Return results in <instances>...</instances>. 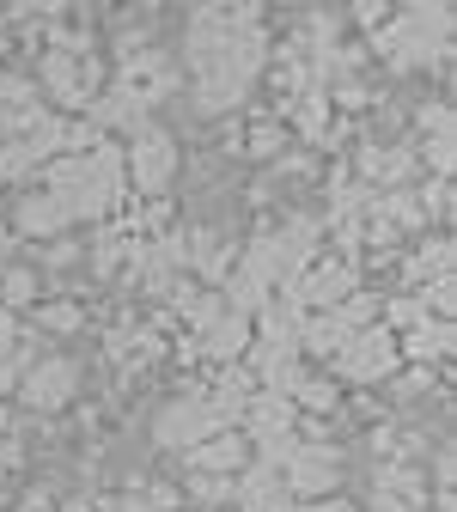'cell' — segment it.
<instances>
[{"label":"cell","mask_w":457,"mask_h":512,"mask_svg":"<svg viewBox=\"0 0 457 512\" xmlns=\"http://www.w3.org/2000/svg\"><path fill=\"white\" fill-rule=\"evenodd\" d=\"M183 55L195 68V110H202V116L238 110L250 98L256 74H263V61H269L263 13H256V7H195Z\"/></svg>","instance_id":"1"},{"label":"cell","mask_w":457,"mask_h":512,"mask_svg":"<svg viewBox=\"0 0 457 512\" xmlns=\"http://www.w3.org/2000/svg\"><path fill=\"white\" fill-rule=\"evenodd\" d=\"M49 196L68 214V226L74 220H104L122 202V153L110 141H98L86 153H61L49 165Z\"/></svg>","instance_id":"2"},{"label":"cell","mask_w":457,"mask_h":512,"mask_svg":"<svg viewBox=\"0 0 457 512\" xmlns=\"http://www.w3.org/2000/svg\"><path fill=\"white\" fill-rule=\"evenodd\" d=\"M250 397H226V391H202V397H171L159 415H153V439L165 452H195L202 439L226 433L238 415H244Z\"/></svg>","instance_id":"3"},{"label":"cell","mask_w":457,"mask_h":512,"mask_svg":"<svg viewBox=\"0 0 457 512\" xmlns=\"http://www.w3.org/2000/svg\"><path fill=\"white\" fill-rule=\"evenodd\" d=\"M445 49H451V7H439V0L403 7L378 31V55L390 61V68H421V61H439Z\"/></svg>","instance_id":"4"},{"label":"cell","mask_w":457,"mask_h":512,"mask_svg":"<svg viewBox=\"0 0 457 512\" xmlns=\"http://www.w3.org/2000/svg\"><path fill=\"white\" fill-rule=\"evenodd\" d=\"M37 92H49L55 104H92L98 98V80H104V61L92 55L86 37H55V49L43 55L37 68Z\"/></svg>","instance_id":"5"},{"label":"cell","mask_w":457,"mask_h":512,"mask_svg":"<svg viewBox=\"0 0 457 512\" xmlns=\"http://www.w3.org/2000/svg\"><path fill=\"white\" fill-rule=\"evenodd\" d=\"M122 177H135V189L141 196H159V189L177 177V141L165 135V128H135V141H128V153H122Z\"/></svg>","instance_id":"6"},{"label":"cell","mask_w":457,"mask_h":512,"mask_svg":"<svg viewBox=\"0 0 457 512\" xmlns=\"http://www.w3.org/2000/svg\"><path fill=\"white\" fill-rule=\"evenodd\" d=\"M74 391H80V360H68V354H43L19 378V403L25 409H68Z\"/></svg>","instance_id":"7"},{"label":"cell","mask_w":457,"mask_h":512,"mask_svg":"<svg viewBox=\"0 0 457 512\" xmlns=\"http://www.w3.org/2000/svg\"><path fill=\"white\" fill-rule=\"evenodd\" d=\"M287 299L305 311V305H323L336 311L342 299H354V263H342V256H323V263H305L293 281H287Z\"/></svg>","instance_id":"8"},{"label":"cell","mask_w":457,"mask_h":512,"mask_svg":"<svg viewBox=\"0 0 457 512\" xmlns=\"http://www.w3.org/2000/svg\"><path fill=\"white\" fill-rule=\"evenodd\" d=\"M397 336H390V330H354L348 336V348L336 354V366H342V378H354V384H378V378H390V372H397Z\"/></svg>","instance_id":"9"},{"label":"cell","mask_w":457,"mask_h":512,"mask_svg":"<svg viewBox=\"0 0 457 512\" xmlns=\"http://www.w3.org/2000/svg\"><path fill=\"white\" fill-rule=\"evenodd\" d=\"M336 482H342V458H336V445H299V452L287 458V470H281L287 500H293V494L330 500V494H336Z\"/></svg>","instance_id":"10"},{"label":"cell","mask_w":457,"mask_h":512,"mask_svg":"<svg viewBox=\"0 0 457 512\" xmlns=\"http://www.w3.org/2000/svg\"><path fill=\"white\" fill-rule=\"evenodd\" d=\"M37 116H43L37 80H25V74H0V141H19Z\"/></svg>","instance_id":"11"},{"label":"cell","mask_w":457,"mask_h":512,"mask_svg":"<svg viewBox=\"0 0 457 512\" xmlns=\"http://www.w3.org/2000/svg\"><path fill=\"white\" fill-rule=\"evenodd\" d=\"M189 470H202V476H238V470H250V439L244 433H214V439H202L189 452Z\"/></svg>","instance_id":"12"},{"label":"cell","mask_w":457,"mask_h":512,"mask_svg":"<svg viewBox=\"0 0 457 512\" xmlns=\"http://www.w3.org/2000/svg\"><path fill=\"white\" fill-rule=\"evenodd\" d=\"M354 171L366 189H403V177L415 171V147H360Z\"/></svg>","instance_id":"13"},{"label":"cell","mask_w":457,"mask_h":512,"mask_svg":"<svg viewBox=\"0 0 457 512\" xmlns=\"http://www.w3.org/2000/svg\"><path fill=\"white\" fill-rule=\"evenodd\" d=\"M244 348H250V317H238V311H220L208 330H195V354H208L214 366H232Z\"/></svg>","instance_id":"14"},{"label":"cell","mask_w":457,"mask_h":512,"mask_svg":"<svg viewBox=\"0 0 457 512\" xmlns=\"http://www.w3.org/2000/svg\"><path fill=\"white\" fill-rule=\"evenodd\" d=\"M293 421H299V409H293L287 397H275V391H256V397L244 403V427H250V445H263V439H287V433H299Z\"/></svg>","instance_id":"15"},{"label":"cell","mask_w":457,"mask_h":512,"mask_svg":"<svg viewBox=\"0 0 457 512\" xmlns=\"http://www.w3.org/2000/svg\"><path fill=\"white\" fill-rule=\"evenodd\" d=\"M232 494H238V506H244V512H293V500H287L281 476H275V470H263V464H250V470H238Z\"/></svg>","instance_id":"16"},{"label":"cell","mask_w":457,"mask_h":512,"mask_svg":"<svg viewBox=\"0 0 457 512\" xmlns=\"http://www.w3.org/2000/svg\"><path fill=\"white\" fill-rule=\"evenodd\" d=\"M13 232H25V238H61V232H68V214L55 208L49 189H31V196L13 202Z\"/></svg>","instance_id":"17"},{"label":"cell","mask_w":457,"mask_h":512,"mask_svg":"<svg viewBox=\"0 0 457 512\" xmlns=\"http://www.w3.org/2000/svg\"><path fill=\"white\" fill-rule=\"evenodd\" d=\"M86 110H92V128H147V110L128 98V92H116V86H110V92H98Z\"/></svg>","instance_id":"18"},{"label":"cell","mask_w":457,"mask_h":512,"mask_svg":"<svg viewBox=\"0 0 457 512\" xmlns=\"http://www.w3.org/2000/svg\"><path fill=\"white\" fill-rule=\"evenodd\" d=\"M177 311L189 317L195 330H208L214 317L226 311V299H220V287H202V281H183V287H177Z\"/></svg>","instance_id":"19"},{"label":"cell","mask_w":457,"mask_h":512,"mask_svg":"<svg viewBox=\"0 0 457 512\" xmlns=\"http://www.w3.org/2000/svg\"><path fill=\"white\" fill-rule=\"evenodd\" d=\"M439 275H451V238H427L415 263H403V281H409V287H427V281H439Z\"/></svg>","instance_id":"20"},{"label":"cell","mask_w":457,"mask_h":512,"mask_svg":"<svg viewBox=\"0 0 457 512\" xmlns=\"http://www.w3.org/2000/svg\"><path fill=\"white\" fill-rule=\"evenodd\" d=\"M378 494L384 500H403V506H421L427 500V482H421V470H403V464H378Z\"/></svg>","instance_id":"21"},{"label":"cell","mask_w":457,"mask_h":512,"mask_svg":"<svg viewBox=\"0 0 457 512\" xmlns=\"http://www.w3.org/2000/svg\"><path fill=\"white\" fill-rule=\"evenodd\" d=\"M445 348H451V324H445V317H427V324L409 330V342H403L397 354H403V360H439Z\"/></svg>","instance_id":"22"},{"label":"cell","mask_w":457,"mask_h":512,"mask_svg":"<svg viewBox=\"0 0 457 512\" xmlns=\"http://www.w3.org/2000/svg\"><path fill=\"white\" fill-rule=\"evenodd\" d=\"M37 305V269H0V311Z\"/></svg>","instance_id":"23"},{"label":"cell","mask_w":457,"mask_h":512,"mask_svg":"<svg viewBox=\"0 0 457 512\" xmlns=\"http://www.w3.org/2000/svg\"><path fill=\"white\" fill-rule=\"evenodd\" d=\"M128 250H135V238H128V232H98V244H92V269H98V275H116V269L128 263Z\"/></svg>","instance_id":"24"},{"label":"cell","mask_w":457,"mask_h":512,"mask_svg":"<svg viewBox=\"0 0 457 512\" xmlns=\"http://www.w3.org/2000/svg\"><path fill=\"white\" fill-rule=\"evenodd\" d=\"M287 403H293V409H311V415H330L342 397H336V384H330V378H305V384H299V391H293Z\"/></svg>","instance_id":"25"},{"label":"cell","mask_w":457,"mask_h":512,"mask_svg":"<svg viewBox=\"0 0 457 512\" xmlns=\"http://www.w3.org/2000/svg\"><path fill=\"white\" fill-rule=\"evenodd\" d=\"M189 500H195V506L232 500V476H202V470H189Z\"/></svg>","instance_id":"26"},{"label":"cell","mask_w":457,"mask_h":512,"mask_svg":"<svg viewBox=\"0 0 457 512\" xmlns=\"http://www.w3.org/2000/svg\"><path fill=\"white\" fill-rule=\"evenodd\" d=\"M37 324H43L49 336H68V330H80V305H68V299H61V305H43Z\"/></svg>","instance_id":"27"},{"label":"cell","mask_w":457,"mask_h":512,"mask_svg":"<svg viewBox=\"0 0 457 512\" xmlns=\"http://www.w3.org/2000/svg\"><path fill=\"white\" fill-rule=\"evenodd\" d=\"M37 159H31V147L25 141H0V183H13V177H25Z\"/></svg>","instance_id":"28"},{"label":"cell","mask_w":457,"mask_h":512,"mask_svg":"<svg viewBox=\"0 0 457 512\" xmlns=\"http://www.w3.org/2000/svg\"><path fill=\"white\" fill-rule=\"evenodd\" d=\"M281 147H287V128H281V122H256V128H250V153H256V159H275Z\"/></svg>","instance_id":"29"},{"label":"cell","mask_w":457,"mask_h":512,"mask_svg":"<svg viewBox=\"0 0 457 512\" xmlns=\"http://www.w3.org/2000/svg\"><path fill=\"white\" fill-rule=\"evenodd\" d=\"M415 208H421V220H439V214L451 208V177H433L421 196H415Z\"/></svg>","instance_id":"30"},{"label":"cell","mask_w":457,"mask_h":512,"mask_svg":"<svg viewBox=\"0 0 457 512\" xmlns=\"http://www.w3.org/2000/svg\"><path fill=\"white\" fill-rule=\"evenodd\" d=\"M451 147H457V135H433V141H421V159H427L433 177H451Z\"/></svg>","instance_id":"31"},{"label":"cell","mask_w":457,"mask_h":512,"mask_svg":"<svg viewBox=\"0 0 457 512\" xmlns=\"http://www.w3.org/2000/svg\"><path fill=\"white\" fill-rule=\"evenodd\" d=\"M384 317H390L397 330H415V324H427V305L409 293V299H390V305H384Z\"/></svg>","instance_id":"32"},{"label":"cell","mask_w":457,"mask_h":512,"mask_svg":"<svg viewBox=\"0 0 457 512\" xmlns=\"http://www.w3.org/2000/svg\"><path fill=\"white\" fill-rule=\"evenodd\" d=\"M415 128H421V135L433 141V135H451V104H421V116H415Z\"/></svg>","instance_id":"33"},{"label":"cell","mask_w":457,"mask_h":512,"mask_svg":"<svg viewBox=\"0 0 457 512\" xmlns=\"http://www.w3.org/2000/svg\"><path fill=\"white\" fill-rule=\"evenodd\" d=\"M293 512H354V506H348V500H336V494H330V500H305V506H293Z\"/></svg>","instance_id":"34"},{"label":"cell","mask_w":457,"mask_h":512,"mask_svg":"<svg viewBox=\"0 0 457 512\" xmlns=\"http://www.w3.org/2000/svg\"><path fill=\"white\" fill-rule=\"evenodd\" d=\"M110 512H153V500H147V494H122Z\"/></svg>","instance_id":"35"},{"label":"cell","mask_w":457,"mask_h":512,"mask_svg":"<svg viewBox=\"0 0 457 512\" xmlns=\"http://www.w3.org/2000/svg\"><path fill=\"white\" fill-rule=\"evenodd\" d=\"M19 464V439H0V476H7Z\"/></svg>","instance_id":"36"},{"label":"cell","mask_w":457,"mask_h":512,"mask_svg":"<svg viewBox=\"0 0 457 512\" xmlns=\"http://www.w3.org/2000/svg\"><path fill=\"white\" fill-rule=\"evenodd\" d=\"M372 512H415V506H403V500H384V494H372Z\"/></svg>","instance_id":"37"},{"label":"cell","mask_w":457,"mask_h":512,"mask_svg":"<svg viewBox=\"0 0 457 512\" xmlns=\"http://www.w3.org/2000/svg\"><path fill=\"white\" fill-rule=\"evenodd\" d=\"M7 250H13V238H7V226H0V269H7Z\"/></svg>","instance_id":"38"},{"label":"cell","mask_w":457,"mask_h":512,"mask_svg":"<svg viewBox=\"0 0 457 512\" xmlns=\"http://www.w3.org/2000/svg\"><path fill=\"white\" fill-rule=\"evenodd\" d=\"M0 25H7V7H0Z\"/></svg>","instance_id":"39"},{"label":"cell","mask_w":457,"mask_h":512,"mask_svg":"<svg viewBox=\"0 0 457 512\" xmlns=\"http://www.w3.org/2000/svg\"><path fill=\"white\" fill-rule=\"evenodd\" d=\"M0 55H7V43H0Z\"/></svg>","instance_id":"40"}]
</instances>
